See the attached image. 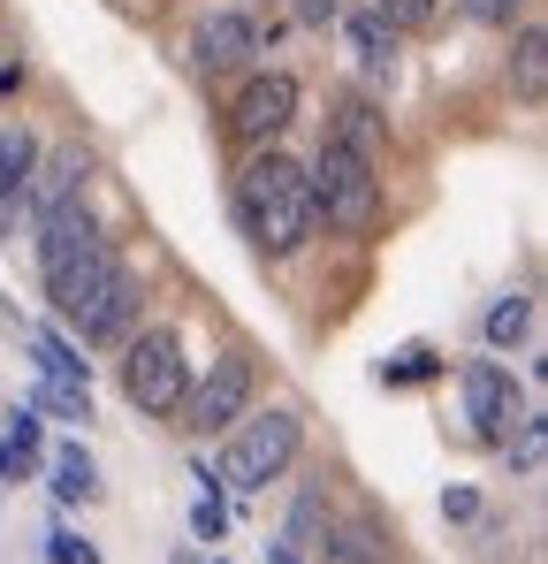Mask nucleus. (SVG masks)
<instances>
[{
    "mask_svg": "<svg viewBox=\"0 0 548 564\" xmlns=\"http://www.w3.org/2000/svg\"><path fill=\"white\" fill-rule=\"evenodd\" d=\"M457 381H464V420H472V435H480V443H511V435L526 427V397H518L511 367L472 359Z\"/></svg>",
    "mask_w": 548,
    "mask_h": 564,
    "instance_id": "423d86ee",
    "label": "nucleus"
},
{
    "mask_svg": "<svg viewBox=\"0 0 548 564\" xmlns=\"http://www.w3.org/2000/svg\"><path fill=\"white\" fill-rule=\"evenodd\" d=\"M305 184H313V214L336 221L343 237H373L381 229V176H373V161H359L351 145L320 138V161L305 169Z\"/></svg>",
    "mask_w": 548,
    "mask_h": 564,
    "instance_id": "f03ea898",
    "label": "nucleus"
},
{
    "mask_svg": "<svg viewBox=\"0 0 548 564\" xmlns=\"http://www.w3.org/2000/svg\"><path fill=\"white\" fill-rule=\"evenodd\" d=\"M85 184H91V153H85V145H62V153L46 161L39 191H31V198H39V221H46V214H62V206H77Z\"/></svg>",
    "mask_w": 548,
    "mask_h": 564,
    "instance_id": "9d476101",
    "label": "nucleus"
},
{
    "mask_svg": "<svg viewBox=\"0 0 548 564\" xmlns=\"http://www.w3.org/2000/svg\"><path fill=\"white\" fill-rule=\"evenodd\" d=\"M8 443H15V458H31L39 451V420L31 412H8Z\"/></svg>",
    "mask_w": 548,
    "mask_h": 564,
    "instance_id": "393cba45",
    "label": "nucleus"
},
{
    "mask_svg": "<svg viewBox=\"0 0 548 564\" xmlns=\"http://www.w3.org/2000/svg\"><path fill=\"white\" fill-rule=\"evenodd\" d=\"M336 8H343V0H297V15H305V23H328Z\"/></svg>",
    "mask_w": 548,
    "mask_h": 564,
    "instance_id": "bb28decb",
    "label": "nucleus"
},
{
    "mask_svg": "<svg viewBox=\"0 0 548 564\" xmlns=\"http://www.w3.org/2000/svg\"><path fill=\"white\" fill-rule=\"evenodd\" d=\"M252 351H221L206 381L183 397V427H198V435H221V427H237L244 420V404H252Z\"/></svg>",
    "mask_w": 548,
    "mask_h": 564,
    "instance_id": "39448f33",
    "label": "nucleus"
},
{
    "mask_svg": "<svg viewBox=\"0 0 548 564\" xmlns=\"http://www.w3.org/2000/svg\"><path fill=\"white\" fill-rule=\"evenodd\" d=\"M31 169H39V145H31L23 130H0V206L31 184Z\"/></svg>",
    "mask_w": 548,
    "mask_h": 564,
    "instance_id": "dca6fc26",
    "label": "nucleus"
},
{
    "mask_svg": "<svg viewBox=\"0 0 548 564\" xmlns=\"http://www.w3.org/2000/svg\"><path fill=\"white\" fill-rule=\"evenodd\" d=\"M31 351H39V375H46V381L91 389V367L77 359V351H69V344H62V336H54V328H39V336H31Z\"/></svg>",
    "mask_w": 548,
    "mask_h": 564,
    "instance_id": "2eb2a0df",
    "label": "nucleus"
},
{
    "mask_svg": "<svg viewBox=\"0 0 548 564\" xmlns=\"http://www.w3.org/2000/svg\"><path fill=\"white\" fill-rule=\"evenodd\" d=\"M526 328H534V297H518V290H511V297H495V305H487V344H495V351H503V344H518Z\"/></svg>",
    "mask_w": 548,
    "mask_h": 564,
    "instance_id": "a211bd4d",
    "label": "nucleus"
},
{
    "mask_svg": "<svg viewBox=\"0 0 548 564\" xmlns=\"http://www.w3.org/2000/svg\"><path fill=\"white\" fill-rule=\"evenodd\" d=\"M457 8H464L472 23H495V31H503V23H511V15H518L526 0H457Z\"/></svg>",
    "mask_w": 548,
    "mask_h": 564,
    "instance_id": "5701e85b",
    "label": "nucleus"
},
{
    "mask_svg": "<svg viewBox=\"0 0 548 564\" xmlns=\"http://www.w3.org/2000/svg\"><path fill=\"white\" fill-rule=\"evenodd\" d=\"M343 39H351V54H359V62H373V69H388V62H396V31H388L373 8L343 15Z\"/></svg>",
    "mask_w": 548,
    "mask_h": 564,
    "instance_id": "ddd939ff",
    "label": "nucleus"
},
{
    "mask_svg": "<svg viewBox=\"0 0 548 564\" xmlns=\"http://www.w3.org/2000/svg\"><path fill=\"white\" fill-rule=\"evenodd\" d=\"M15 466H23V458H15V451H0V473H15Z\"/></svg>",
    "mask_w": 548,
    "mask_h": 564,
    "instance_id": "c756f323",
    "label": "nucleus"
},
{
    "mask_svg": "<svg viewBox=\"0 0 548 564\" xmlns=\"http://www.w3.org/2000/svg\"><path fill=\"white\" fill-rule=\"evenodd\" d=\"M46 542H54V564H99V550H91V542H77L69 527H54Z\"/></svg>",
    "mask_w": 548,
    "mask_h": 564,
    "instance_id": "b1692460",
    "label": "nucleus"
},
{
    "mask_svg": "<svg viewBox=\"0 0 548 564\" xmlns=\"http://www.w3.org/2000/svg\"><path fill=\"white\" fill-rule=\"evenodd\" d=\"M39 397H46V404H54L62 420H91V389H69V381H46Z\"/></svg>",
    "mask_w": 548,
    "mask_h": 564,
    "instance_id": "4be33fe9",
    "label": "nucleus"
},
{
    "mask_svg": "<svg viewBox=\"0 0 548 564\" xmlns=\"http://www.w3.org/2000/svg\"><path fill=\"white\" fill-rule=\"evenodd\" d=\"M328 138H336V145H351L359 161H373V169H381V145H388V130H381V115H373L365 99H343V107H336V130H328Z\"/></svg>",
    "mask_w": 548,
    "mask_h": 564,
    "instance_id": "f8f14e48",
    "label": "nucleus"
},
{
    "mask_svg": "<svg viewBox=\"0 0 548 564\" xmlns=\"http://www.w3.org/2000/svg\"><path fill=\"white\" fill-rule=\"evenodd\" d=\"M260 54V23L252 15H237V8H213V15H198V31H190V62L213 77V69H237V62H252Z\"/></svg>",
    "mask_w": 548,
    "mask_h": 564,
    "instance_id": "6e6552de",
    "label": "nucleus"
},
{
    "mask_svg": "<svg viewBox=\"0 0 548 564\" xmlns=\"http://www.w3.org/2000/svg\"><path fill=\"white\" fill-rule=\"evenodd\" d=\"M297 443H305V420H297L289 404L237 420L229 458H221V488H267V480H282V473H289V458H297Z\"/></svg>",
    "mask_w": 548,
    "mask_h": 564,
    "instance_id": "20e7f679",
    "label": "nucleus"
},
{
    "mask_svg": "<svg viewBox=\"0 0 548 564\" xmlns=\"http://www.w3.org/2000/svg\"><path fill=\"white\" fill-rule=\"evenodd\" d=\"M15 77H23V69H15V62H0V93H15Z\"/></svg>",
    "mask_w": 548,
    "mask_h": 564,
    "instance_id": "c85d7f7f",
    "label": "nucleus"
},
{
    "mask_svg": "<svg viewBox=\"0 0 548 564\" xmlns=\"http://www.w3.org/2000/svg\"><path fill=\"white\" fill-rule=\"evenodd\" d=\"M511 69H518V93L541 107V93H548V39H541V31H518V54H511Z\"/></svg>",
    "mask_w": 548,
    "mask_h": 564,
    "instance_id": "f3484780",
    "label": "nucleus"
},
{
    "mask_svg": "<svg viewBox=\"0 0 548 564\" xmlns=\"http://www.w3.org/2000/svg\"><path fill=\"white\" fill-rule=\"evenodd\" d=\"M518 466H526V473L541 466V420H526V427H518Z\"/></svg>",
    "mask_w": 548,
    "mask_h": 564,
    "instance_id": "a878e982",
    "label": "nucleus"
},
{
    "mask_svg": "<svg viewBox=\"0 0 548 564\" xmlns=\"http://www.w3.org/2000/svg\"><path fill=\"white\" fill-rule=\"evenodd\" d=\"M373 15H381L388 31H419V23H435V15H442V0H381Z\"/></svg>",
    "mask_w": 548,
    "mask_h": 564,
    "instance_id": "412c9836",
    "label": "nucleus"
},
{
    "mask_svg": "<svg viewBox=\"0 0 548 564\" xmlns=\"http://www.w3.org/2000/svg\"><path fill=\"white\" fill-rule=\"evenodd\" d=\"M320 534H328V488L313 480V488H297V503H289V534H282V542H289V550H313Z\"/></svg>",
    "mask_w": 548,
    "mask_h": 564,
    "instance_id": "4468645a",
    "label": "nucleus"
},
{
    "mask_svg": "<svg viewBox=\"0 0 548 564\" xmlns=\"http://www.w3.org/2000/svg\"><path fill=\"white\" fill-rule=\"evenodd\" d=\"M130 321H138V275H130V268H114V275L85 297V313H77L69 328H77L85 344H122V336H130Z\"/></svg>",
    "mask_w": 548,
    "mask_h": 564,
    "instance_id": "1a4fd4ad",
    "label": "nucleus"
},
{
    "mask_svg": "<svg viewBox=\"0 0 548 564\" xmlns=\"http://www.w3.org/2000/svg\"><path fill=\"white\" fill-rule=\"evenodd\" d=\"M237 214H244V237H252L267 260L305 252V245H313V229H320L305 169H297L289 153H274V145H260V153L244 161V176H237Z\"/></svg>",
    "mask_w": 548,
    "mask_h": 564,
    "instance_id": "f257e3e1",
    "label": "nucleus"
},
{
    "mask_svg": "<svg viewBox=\"0 0 548 564\" xmlns=\"http://www.w3.org/2000/svg\"><path fill=\"white\" fill-rule=\"evenodd\" d=\"M435 375H442V359H435L427 344H412V351L381 359V381H388V389H404V381H435Z\"/></svg>",
    "mask_w": 548,
    "mask_h": 564,
    "instance_id": "aec40b11",
    "label": "nucleus"
},
{
    "mask_svg": "<svg viewBox=\"0 0 548 564\" xmlns=\"http://www.w3.org/2000/svg\"><path fill=\"white\" fill-rule=\"evenodd\" d=\"M54 496H62V503H91V496H99V480H91V458L77 451V443L54 458Z\"/></svg>",
    "mask_w": 548,
    "mask_h": 564,
    "instance_id": "6ab92c4d",
    "label": "nucleus"
},
{
    "mask_svg": "<svg viewBox=\"0 0 548 564\" xmlns=\"http://www.w3.org/2000/svg\"><path fill=\"white\" fill-rule=\"evenodd\" d=\"M320 550V564H381L388 557V534H381V519H328V534L313 542Z\"/></svg>",
    "mask_w": 548,
    "mask_h": 564,
    "instance_id": "9b49d317",
    "label": "nucleus"
},
{
    "mask_svg": "<svg viewBox=\"0 0 548 564\" xmlns=\"http://www.w3.org/2000/svg\"><path fill=\"white\" fill-rule=\"evenodd\" d=\"M289 122H297V77H289V69H260V77L237 93V107H229V130H237L244 145H274Z\"/></svg>",
    "mask_w": 548,
    "mask_h": 564,
    "instance_id": "0eeeda50",
    "label": "nucleus"
},
{
    "mask_svg": "<svg viewBox=\"0 0 548 564\" xmlns=\"http://www.w3.org/2000/svg\"><path fill=\"white\" fill-rule=\"evenodd\" d=\"M267 564H313L305 550H289V542H267Z\"/></svg>",
    "mask_w": 548,
    "mask_h": 564,
    "instance_id": "cd10ccee",
    "label": "nucleus"
},
{
    "mask_svg": "<svg viewBox=\"0 0 548 564\" xmlns=\"http://www.w3.org/2000/svg\"><path fill=\"white\" fill-rule=\"evenodd\" d=\"M122 397H130L145 420H176L183 412V397H190V359H183L176 328L130 336V351H122Z\"/></svg>",
    "mask_w": 548,
    "mask_h": 564,
    "instance_id": "7ed1b4c3",
    "label": "nucleus"
}]
</instances>
